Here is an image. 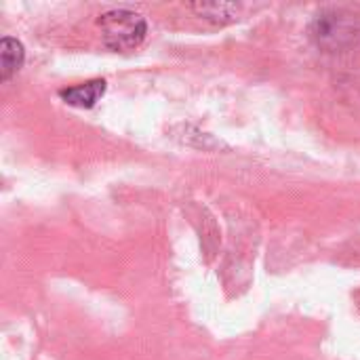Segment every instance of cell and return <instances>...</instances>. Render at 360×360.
Listing matches in <instances>:
<instances>
[{
	"instance_id": "obj_1",
	"label": "cell",
	"mask_w": 360,
	"mask_h": 360,
	"mask_svg": "<svg viewBox=\"0 0 360 360\" xmlns=\"http://www.w3.org/2000/svg\"><path fill=\"white\" fill-rule=\"evenodd\" d=\"M97 25L101 27L103 44L116 53L137 49L148 34L146 19L139 13L129 11V8H112L99 15Z\"/></svg>"
},
{
	"instance_id": "obj_2",
	"label": "cell",
	"mask_w": 360,
	"mask_h": 360,
	"mask_svg": "<svg viewBox=\"0 0 360 360\" xmlns=\"http://www.w3.org/2000/svg\"><path fill=\"white\" fill-rule=\"evenodd\" d=\"M103 93H105V80H89L84 84H76L59 91L61 99L76 108H93Z\"/></svg>"
},
{
	"instance_id": "obj_3",
	"label": "cell",
	"mask_w": 360,
	"mask_h": 360,
	"mask_svg": "<svg viewBox=\"0 0 360 360\" xmlns=\"http://www.w3.org/2000/svg\"><path fill=\"white\" fill-rule=\"evenodd\" d=\"M23 44L17 38L4 36L0 40V80L6 82L23 65Z\"/></svg>"
},
{
	"instance_id": "obj_4",
	"label": "cell",
	"mask_w": 360,
	"mask_h": 360,
	"mask_svg": "<svg viewBox=\"0 0 360 360\" xmlns=\"http://www.w3.org/2000/svg\"><path fill=\"white\" fill-rule=\"evenodd\" d=\"M194 11H198L202 17L219 21L221 17H230L232 11H236L234 4H217V2H202V4H192Z\"/></svg>"
}]
</instances>
